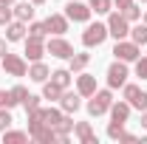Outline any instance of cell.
Masks as SVG:
<instances>
[{
    "mask_svg": "<svg viewBox=\"0 0 147 144\" xmlns=\"http://www.w3.org/2000/svg\"><path fill=\"white\" fill-rule=\"evenodd\" d=\"M28 139H34L37 144H51L57 141V133L51 124H45L42 119H31L28 122Z\"/></svg>",
    "mask_w": 147,
    "mask_h": 144,
    "instance_id": "obj_4",
    "label": "cell"
},
{
    "mask_svg": "<svg viewBox=\"0 0 147 144\" xmlns=\"http://www.w3.org/2000/svg\"><path fill=\"white\" fill-rule=\"evenodd\" d=\"M139 3H147V0H139Z\"/></svg>",
    "mask_w": 147,
    "mask_h": 144,
    "instance_id": "obj_43",
    "label": "cell"
},
{
    "mask_svg": "<svg viewBox=\"0 0 147 144\" xmlns=\"http://www.w3.org/2000/svg\"><path fill=\"white\" fill-rule=\"evenodd\" d=\"M6 51H9V40H6V37H0V57L6 54Z\"/></svg>",
    "mask_w": 147,
    "mask_h": 144,
    "instance_id": "obj_37",
    "label": "cell"
},
{
    "mask_svg": "<svg viewBox=\"0 0 147 144\" xmlns=\"http://www.w3.org/2000/svg\"><path fill=\"white\" fill-rule=\"evenodd\" d=\"M11 122H14V119H11L9 108H0V133H3V130H9V127H11Z\"/></svg>",
    "mask_w": 147,
    "mask_h": 144,
    "instance_id": "obj_33",
    "label": "cell"
},
{
    "mask_svg": "<svg viewBox=\"0 0 147 144\" xmlns=\"http://www.w3.org/2000/svg\"><path fill=\"white\" fill-rule=\"evenodd\" d=\"M127 76H130V71H127V62H122V59L110 62V68H108V88H110V90L125 88Z\"/></svg>",
    "mask_w": 147,
    "mask_h": 144,
    "instance_id": "obj_8",
    "label": "cell"
},
{
    "mask_svg": "<svg viewBox=\"0 0 147 144\" xmlns=\"http://www.w3.org/2000/svg\"><path fill=\"white\" fill-rule=\"evenodd\" d=\"M122 99H127L133 110H147V93L139 88V85H133V82H125V88H122Z\"/></svg>",
    "mask_w": 147,
    "mask_h": 144,
    "instance_id": "obj_9",
    "label": "cell"
},
{
    "mask_svg": "<svg viewBox=\"0 0 147 144\" xmlns=\"http://www.w3.org/2000/svg\"><path fill=\"white\" fill-rule=\"evenodd\" d=\"M136 76L139 79H147V54H142L136 59Z\"/></svg>",
    "mask_w": 147,
    "mask_h": 144,
    "instance_id": "obj_32",
    "label": "cell"
},
{
    "mask_svg": "<svg viewBox=\"0 0 147 144\" xmlns=\"http://www.w3.org/2000/svg\"><path fill=\"white\" fill-rule=\"evenodd\" d=\"M130 102L127 99H119V102H116V99H113V105H110V122H122V124H127V119H130Z\"/></svg>",
    "mask_w": 147,
    "mask_h": 144,
    "instance_id": "obj_15",
    "label": "cell"
},
{
    "mask_svg": "<svg viewBox=\"0 0 147 144\" xmlns=\"http://www.w3.org/2000/svg\"><path fill=\"white\" fill-rule=\"evenodd\" d=\"M125 133V124L122 122H110L108 124V139H113V141H119V136Z\"/></svg>",
    "mask_w": 147,
    "mask_h": 144,
    "instance_id": "obj_31",
    "label": "cell"
},
{
    "mask_svg": "<svg viewBox=\"0 0 147 144\" xmlns=\"http://www.w3.org/2000/svg\"><path fill=\"white\" fill-rule=\"evenodd\" d=\"M88 6L96 14H110L113 11V0H88Z\"/></svg>",
    "mask_w": 147,
    "mask_h": 144,
    "instance_id": "obj_27",
    "label": "cell"
},
{
    "mask_svg": "<svg viewBox=\"0 0 147 144\" xmlns=\"http://www.w3.org/2000/svg\"><path fill=\"white\" fill-rule=\"evenodd\" d=\"M59 108H62V113H76V110L82 108V96L76 93V90H62V96H59Z\"/></svg>",
    "mask_w": 147,
    "mask_h": 144,
    "instance_id": "obj_14",
    "label": "cell"
},
{
    "mask_svg": "<svg viewBox=\"0 0 147 144\" xmlns=\"http://www.w3.org/2000/svg\"><path fill=\"white\" fill-rule=\"evenodd\" d=\"M142 127L147 130V110H142Z\"/></svg>",
    "mask_w": 147,
    "mask_h": 144,
    "instance_id": "obj_39",
    "label": "cell"
},
{
    "mask_svg": "<svg viewBox=\"0 0 147 144\" xmlns=\"http://www.w3.org/2000/svg\"><path fill=\"white\" fill-rule=\"evenodd\" d=\"M40 99H42V96H34V93H28V96H26V102H23L26 113H28V110H37V108H40Z\"/></svg>",
    "mask_w": 147,
    "mask_h": 144,
    "instance_id": "obj_34",
    "label": "cell"
},
{
    "mask_svg": "<svg viewBox=\"0 0 147 144\" xmlns=\"http://www.w3.org/2000/svg\"><path fill=\"white\" fill-rule=\"evenodd\" d=\"M68 26H71V20L65 17V11H62V14H59V11H54V14H48V17H45V28H48V34H65V31H68Z\"/></svg>",
    "mask_w": 147,
    "mask_h": 144,
    "instance_id": "obj_12",
    "label": "cell"
},
{
    "mask_svg": "<svg viewBox=\"0 0 147 144\" xmlns=\"http://www.w3.org/2000/svg\"><path fill=\"white\" fill-rule=\"evenodd\" d=\"M130 40L136 42V45H147V26L139 20L136 26H130Z\"/></svg>",
    "mask_w": 147,
    "mask_h": 144,
    "instance_id": "obj_24",
    "label": "cell"
},
{
    "mask_svg": "<svg viewBox=\"0 0 147 144\" xmlns=\"http://www.w3.org/2000/svg\"><path fill=\"white\" fill-rule=\"evenodd\" d=\"M59 96H62V88L54 85L51 79H45V82H42V99H48V102H59Z\"/></svg>",
    "mask_w": 147,
    "mask_h": 144,
    "instance_id": "obj_23",
    "label": "cell"
},
{
    "mask_svg": "<svg viewBox=\"0 0 147 144\" xmlns=\"http://www.w3.org/2000/svg\"><path fill=\"white\" fill-rule=\"evenodd\" d=\"M45 51H48L51 57H57V59H71V57H74V45L65 40V34H62V37L54 34V37L45 40Z\"/></svg>",
    "mask_w": 147,
    "mask_h": 144,
    "instance_id": "obj_7",
    "label": "cell"
},
{
    "mask_svg": "<svg viewBox=\"0 0 147 144\" xmlns=\"http://www.w3.org/2000/svg\"><path fill=\"white\" fill-rule=\"evenodd\" d=\"M110 105H113V90L105 88V90H99L96 88V93H93L91 99H88V116H105L110 110Z\"/></svg>",
    "mask_w": 147,
    "mask_h": 144,
    "instance_id": "obj_1",
    "label": "cell"
},
{
    "mask_svg": "<svg viewBox=\"0 0 147 144\" xmlns=\"http://www.w3.org/2000/svg\"><path fill=\"white\" fill-rule=\"evenodd\" d=\"M42 119H45V124L54 127L59 119H62V108H42Z\"/></svg>",
    "mask_w": 147,
    "mask_h": 144,
    "instance_id": "obj_28",
    "label": "cell"
},
{
    "mask_svg": "<svg viewBox=\"0 0 147 144\" xmlns=\"http://www.w3.org/2000/svg\"><path fill=\"white\" fill-rule=\"evenodd\" d=\"M26 31H28V28H26L23 20H11V23L6 26V40H9V42H23V40H26Z\"/></svg>",
    "mask_w": 147,
    "mask_h": 144,
    "instance_id": "obj_19",
    "label": "cell"
},
{
    "mask_svg": "<svg viewBox=\"0 0 147 144\" xmlns=\"http://www.w3.org/2000/svg\"><path fill=\"white\" fill-rule=\"evenodd\" d=\"M108 40V23H88L82 31V45L85 48H99Z\"/></svg>",
    "mask_w": 147,
    "mask_h": 144,
    "instance_id": "obj_2",
    "label": "cell"
},
{
    "mask_svg": "<svg viewBox=\"0 0 147 144\" xmlns=\"http://www.w3.org/2000/svg\"><path fill=\"white\" fill-rule=\"evenodd\" d=\"M76 93H79L82 99H91L93 93H96V76L82 71L79 76H76Z\"/></svg>",
    "mask_w": 147,
    "mask_h": 144,
    "instance_id": "obj_13",
    "label": "cell"
},
{
    "mask_svg": "<svg viewBox=\"0 0 147 144\" xmlns=\"http://www.w3.org/2000/svg\"><path fill=\"white\" fill-rule=\"evenodd\" d=\"M0 108H14V99H11V93H9V90H3L0 88Z\"/></svg>",
    "mask_w": 147,
    "mask_h": 144,
    "instance_id": "obj_35",
    "label": "cell"
},
{
    "mask_svg": "<svg viewBox=\"0 0 147 144\" xmlns=\"http://www.w3.org/2000/svg\"><path fill=\"white\" fill-rule=\"evenodd\" d=\"M127 3H133V0H113V6H116V9H119V11H122V9H125V6H127Z\"/></svg>",
    "mask_w": 147,
    "mask_h": 144,
    "instance_id": "obj_38",
    "label": "cell"
},
{
    "mask_svg": "<svg viewBox=\"0 0 147 144\" xmlns=\"http://www.w3.org/2000/svg\"><path fill=\"white\" fill-rule=\"evenodd\" d=\"M26 76H28L31 82H40V85H42V82L51 76V68H48L42 59H37V62H31V65H28V73H26Z\"/></svg>",
    "mask_w": 147,
    "mask_h": 144,
    "instance_id": "obj_17",
    "label": "cell"
},
{
    "mask_svg": "<svg viewBox=\"0 0 147 144\" xmlns=\"http://www.w3.org/2000/svg\"><path fill=\"white\" fill-rule=\"evenodd\" d=\"M23 42H26V51H23V54H26V59H28V62H37V59H42V57L48 54V51H45V40L26 37Z\"/></svg>",
    "mask_w": 147,
    "mask_h": 144,
    "instance_id": "obj_11",
    "label": "cell"
},
{
    "mask_svg": "<svg viewBox=\"0 0 147 144\" xmlns=\"http://www.w3.org/2000/svg\"><path fill=\"white\" fill-rule=\"evenodd\" d=\"M88 62H91V54H85V51H74V57L68 59V71L71 73H82L85 68H88Z\"/></svg>",
    "mask_w": 147,
    "mask_h": 144,
    "instance_id": "obj_20",
    "label": "cell"
},
{
    "mask_svg": "<svg viewBox=\"0 0 147 144\" xmlns=\"http://www.w3.org/2000/svg\"><path fill=\"white\" fill-rule=\"evenodd\" d=\"M0 68L6 71V76H26L28 73V62H26V57L6 51V54L0 57Z\"/></svg>",
    "mask_w": 147,
    "mask_h": 144,
    "instance_id": "obj_3",
    "label": "cell"
},
{
    "mask_svg": "<svg viewBox=\"0 0 147 144\" xmlns=\"http://www.w3.org/2000/svg\"><path fill=\"white\" fill-rule=\"evenodd\" d=\"M91 14H93V9L88 6V3L71 0V3L65 6V17L71 20V23H91Z\"/></svg>",
    "mask_w": 147,
    "mask_h": 144,
    "instance_id": "obj_10",
    "label": "cell"
},
{
    "mask_svg": "<svg viewBox=\"0 0 147 144\" xmlns=\"http://www.w3.org/2000/svg\"><path fill=\"white\" fill-rule=\"evenodd\" d=\"M14 20V11H11V6H6V3H0V26L6 28L9 23Z\"/></svg>",
    "mask_w": 147,
    "mask_h": 144,
    "instance_id": "obj_30",
    "label": "cell"
},
{
    "mask_svg": "<svg viewBox=\"0 0 147 144\" xmlns=\"http://www.w3.org/2000/svg\"><path fill=\"white\" fill-rule=\"evenodd\" d=\"M23 141H28V133L26 130H3V144H23Z\"/></svg>",
    "mask_w": 147,
    "mask_h": 144,
    "instance_id": "obj_22",
    "label": "cell"
},
{
    "mask_svg": "<svg viewBox=\"0 0 147 144\" xmlns=\"http://www.w3.org/2000/svg\"><path fill=\"white\" fill-rule=\"evenodd\" d=\"M9 93H11L14 105H23V102H26V96H28V88H23V85H14V88L9 90Z\"/></svg>",
    "mask_w": 147,
    "mask_h": 144,
    "instance_id": "obj_29",
    "label": "cell"
},
{
    "mask_svg": "<svg viewBox=\"0 0 147 144\" xmlns=\"http://www.w3.org/2000/svg\"><path fill=\"white\" fill-rule=\"evenodd\" d=\"M11 11H14V20H23V23H31L34 20V3L31 0H23V3H14L11 6Z\"/></svg>",
    "mask_w": 147,
    "mask_h": 144,
    "instance_id": "obj_18",
    "label": "cell"
},
{
    "mask_svg": "<svg viewBox=\"0 0 147 144\" xmlns=\"http://www.w3.org/2000/svg\"><path fill=\"white\" fill-rule=\"evenodd\" d=\"M31 3H34V6H42V3H48V0H31Z\"/></svg>",
    "mask_w": 147,
    "mask_h": 144,
    "instance_id": "obj_41",
    "label": "cell"
},
{
    "mask_svg": "<svg viewBox=\"0 0 147 144\" xmlns=\"http://www.w3.org/2000/svg\"><path fill=\"white\" fill-rule=\"evenodd\" d=\"M28 37H37V40H45V37H48V28H45V20H42V23L31 20V23H28Z\"/></svg>",
    "mask_w": 147,
    "mask_h": 144,
    "instance_id": "obj_26",
    "label": "cell"
},
{
    "mask_svg": "<svg viewBox=\"0 0 147 144\" xmlns=\"http://www.w3.org/2000/svg\"><path fill=\"white\" fill-rule=\"evenodd\" d=\"M142 23H144V26H147V11H142Z\"/></svg>",
    "mask_w": 147,
    "mask_h": 144,
    "instance_id": "obj_42",
    "label": "cell"
},
{
    "mask_svg": "<svg viewBox=\"0 0 147 144\" xmlns=\"http://www.w3.org/2000/svg\"><path fill=\"white\" fill-rule=\"evenodd\" d=\"M122 14L127 17V23H139V20H142V6L133 0V3H127V6L122 9Z\"/></svg>",
    "mask_w": 147,
    "mask_h": 144,
    "instance_id": "obj_25",
    "label": "cell"
},
{
    "mask_svg": "<svg viewBox=\"0 0 147 144\" xmlns=\"http://www.w3.org/2000/svg\"><path fill=\"white\" fill-rule=\"evenodd\" d=\"M74 136H76L82 144H99V139H96V133H93L91 122H76V124H74Z\"/></svg>",
    "mask_w": 147,
    "mask_h": 144,
    "instance_id": "obj_16",
    "label": "cell"
},
{
    "mask_svg": "<svg viewBox=\"0 0 147 144\" xmlns=\"http://www.w3.org/2000/svg\"><path fill=\"white\" fill-rule=\"evenodd\" d=\"M130 26H133V23H127V17H125L122 11H110L108 14V37H113V40L130 37Z\"/></svg>",
    "mask_w": 147,
    "mask_h": 144,
    "instance_id": "obj_5",
    "label": "cell"
},
{
    "mask_svg": "<svg viewBox=\"0 0 147 144\" xmlns=\"http://www.w3.org/2000/svg\"><path fill=\"white\" fill-rule=\"evenodd\" d=\"M113 57H116V59H122V62H136V59L142 57V45H136L130 37L116 40V45H113Z\"/></svg>",
    "mask_w": 147,
    "mask_h": 144,
    "instance_id": "obj_6",
    "label": "cell"
},
{
    "mask_svg": "<svg viewBox=\"0 0 147 144\" xmlns=\"http://www.w3.org/2000/svg\"><path fill=\"white\" fill-rule=\"evenodd\" d=\"M71 76H74V73L68 71V68H57V71H51V82H54V85H59L62 90H68V85H71Z\"/></svg>",
    "mask_w": 147,
    "mask_h": 144,
    "instance_id": "obj_21",
    "label": "cell"
},
{
    "mask_svg": "<svg viewBox=\"0 0 147 144\" xmlns=\"http://www.w3.org/2000/svg\"><path fill=\"white\" fill-rule=\"evenodd\" d=\"M119 141H122V144H133V141H139V139H136L133 133H122V136H119Z\"/></svg>",
    "mask_w": 147,
    "mask_h": 144,
    "instance_id": "obj_36",
    "label": "cell"
},
{
    "mask_svg": "<svg viewBox=\"0 0 147 144\" xmlns=\"http://www.w3.org/2000/svg\"><path fill=\"white\" fill-rule=\"evenodd\" d=\"M0 3H6V6H14V3H17V0H0Z\"/></svg>",
    "mask_w": 147,
    "mask_h": 144,
    "instance_id": "obj_40",
    "label": "cell"
}]
</instances>
